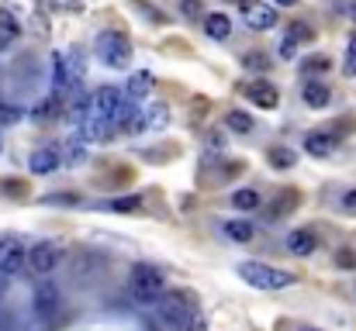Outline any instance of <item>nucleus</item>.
Listing matches in <instances>:
<instances>
[{"mask_svg": "<svg viewBox=\"0 0 356 331\" xmlns=\"http://www.w3.org/2000/svg\"><path fill=\"white\" fill-rule=\"evenodd\" d=\"M56 311H59V290H56V287H49V283H42V287L35 290V318L52 321V318H56Z\"/></svg>", "mask_w": 356, "mask_h": 331, "instance_id": "11", "label": "nucleus"}, {"mask_svg": "<svg viewBox=\"0 0 356 331\" xmlns=\"http://www.w3.org/2000/svg\"><path fill=\"white\" fill-rule=\"evenodd\" d=\"M28 266V252L17 238H0V276H17Z\"/></svg>", "mask_w": 356, "mask_h": 331, "instance_id": "6", "label": "nucleus"}, {"mask_svg": "<svg viewBox=\"0 0 356 331\" xmlns=\"http://www.w3.org/2000/svg\"><path fill=\"white\" fill-rule=\"evenodd\" d=\"M59 245H52V241H38L31 252H28V269L35 273V276H45V273H52L56 266H59Z\"/></svg>", "mask_w": 356, "mask_h": 331, "instance_id": "8", "label": "nucleus"}, {"mask_svg": "<svg viewBox=\"0 0 356 331\" xmlns=\"http://www.w3.org/2000/svg\"><path fill=\"white\" fill-rule=\"evenodd\" d=\"M252 231H256V228H252L249 221H229V224H225V235H229V238H236V241H249V238H252Z\"/></svg>", "mask_w": 356, "mask_h": 331, "instance_id": "21", "label": "nucleus"}, {"mask_svg": "<svg viewBox=\"0 0 356 331\" xmlns=\"http://www.w3.org/2000/svg\"><path fill=\"white\" fill-rule=\"evenodd\" d=\"M301 97H305V104H312V108H325V104H329V87L318 83V80H312V83H305Z\"/></svg>", "mask_w": 356, "mask_h": 331, "instance_id": "17", "label": "nucleus"}, {"mask_svg": "<svg viewBox=\"0 0 356 331\" xmlns=\"http://www.w3.org/2000/svg\"><path fill=\"white\" fill-rule=\"evenodd\" d=\"M238 276L256 290H284V287L294 283V276L287 269H277V266H266V262H256V259L238 262Z\"/></svg>", "mask_w": 356, "mask_h": 331, "instance_id": "2", "label": "nucleus"}, {"mask_svg": "<svg viewBox=\"0 0 356 331\" xmlns=\"http://www.w3.org/2000/svg\"><path fill=\"white\" fill-rule=\"evenodd\" d=\"M343 207H346V211H353V214H356V190H350V194H343Z\"/></svg>", "mask_w": 356, "mask_h": 331, "instance_id": "34", "label": "nucleus"}, {"mask_svg": "<svg viewBox=\"0 0 356 331\" xmlns=\"http://www.w3.org/2000/svg\"><path fill=\"white\" fill-rule=\"evenodd\" d=\"M124 94H128V97H149V94H152V73H131Z\"/></svg>", "mask_w": 356, "mask_h": 331, "instance_id": "18", "label": "nucleus"}, {"mask_svg": "<svg viewBox=\"0 0 356 331\" xmlns=\"http://www.w3.org/2000/svg\"><path fill=\"white\" fill-rule=\"evenodd\" d=\"M291 38H298V42H305V38H312V31H308V24H291V31H287Z\"/></svg>", "mask_w": 356, "mask_h": 331, "instance_id": "29", "label": "nucleus"}, {"mask_svg": "<svg viewBox=\"0 0 356 331\" xmlns=\"http://www.w3.org/2000/svg\"><path fill=\"white\" fill-rule=\"evenodd\" d=\"M97 59L108 66V69H124L131 62V42L118 35V31H101L97 35V45H94Z\"/></svg>", "mask_w": 356, "mask_h": 331, "instance_id": "4", "label": "nucleus"}, {"mask_svg": "<svg viewBox=\"0 0 356 331\" xmlns=\"http://www.w3.org/2000/svg\"><path fill=\"white\" fill-rule=\"evenodd\" d=\"M294 45H298V38L287 35V38L280 42V56H284V59H294Z\"/></svg>", "mask_w": 356, "mask_h": 331, "instance_id": "30", "label": "nucleus"}, {"mask_svg": "<svg viewBox=\"0 0 356 331\" xmlns=\"http://www.w3.org/2000/svg\"><path fill=\"white\" fill-rule=\"evenodd\" d=\"M3 45H7V38H3V35H0V49H3Z\"/></svg>", "mask_w": 356, "mask_h": 331, "instance_id": "37", "label": "nucleus"}, {"mask_svg": "<svg viewBox=\"0 0 356 331\" xmlns=\"http://www.w3.org/2000/svg\"><path fill=\"white\" fill-rule=\"evenodd\" d=\"M80 76H83V56H76V52L56 56V76H52V83H56V94H66V90H73V87L80 83Z\"/></svg>", "mask_w": 356, "mask_h": 331, "instance_id": "5", "label": "nucleus"}, {"mask_svg": "<svg viewBox=\"0 0 356 331\" xmlns=\"http://www.w3.org/2000/svg\"><path fill=\"white\" fill-rule=\"evenodd\" d=\"M111 207H115V211H135V207H138V197H124V201H115Z\"/></svg>", "mask_w": 356, "mask_h": 331, "instance_id": "31", "label": "nucleus"}, {"mask_svg": "<svg viewBox=\"0 0 356 331\" xmlns=\"http://www.w3.org/2000/svg\"><path fill=\"white\" fill-rule=\"evenodd\" d=\"M52 117H59V94L49 97V101H42L35 108V121H52Z\"/></svg>", "mask_w": 356, "mask_h": 331, "instance_id": "23", "label": "nucleus"}, {"mask_svg": "<svg viewBox=\"0 0 356 331\" xmlns=\"http://www.w3.org/2000/svg\"><path fill=\"white\" fill-rule=\"evenodd\" d=\"M336 10H339V14H346V17H353V21H356V0H336Z\"/></svg>", "mask_w": 356, "mask_h": 331, "instance_id": "28", "label": "nucleus"}, {"mask_svg": "<svg viewBox=\"0 0 356 331\" xmlns=\"http://www.w3.org/2000/svg\"><path fill=\"white\" fill-rule=\"evenodd\" d=\"M245 97L256 104V108H263V110H273L277 108V90L270 87V83H252V87H245Z\"/></svg>", "mask_w": 356, "mask_h": 331, "instance_id": "13", "label": "nucleus"}, {"mask_svg": "<svg viewBox=\"0 0 356 331\" xmlns=\"http://www.w3.org/2000/svg\"><path fill=\"white\" fill-rule=\"evenodd\" d=\"M305 331H315V328H305Z\"/></svg>", "mask_w": 356, "mask_h": 331, "instance_id": "38", "label": "nucleus"}, {"mask_svg": "<svg viewBox=\"0 0 356 331\" xmlns=\"http://www.w3.org/2000/svg\"><path fill=\"white\" fill-rule=\"evenodd\" d=\"M346 73L356 76V35L350 38V49H346Z\"/></svg>", "mask_w": 356, "mask_h": 331, "instance_id": "27", "label": "nucleus"}, {"mask_svg": "<svg viewBox=\"0 0 356 331\" xmlns=\"http://www.w3.org/2000/svg\"><path fill=\"white\" fill-rule=\"evenodd\" d=\"M287 248H291L294 255H312V252H315V235L305 231V228H298V231L287 235Z\"/></svg>", "mask_w": 356, "mask_h": 331, "instance_id": "16", "label": "nucleus"}, {"mask_svg": "<svg viewBox=\"0 0 356 331\" xmlns=\"http://www.w3.org/2000/svg\"><path fill=\"white\" fill-rule=\"evenodd\" d=\"M204 31L215 42H225L232 35V17L229 14H204Z\"/></svg>", "mask_w": 356, "mask_h": 331, "instance_id": "14", "label": "nucleus"}, {"mask_svg": "<svg viewBox=\"0 0 356 331\" xmlns=\"http://www.w3.org/2000/svg\"><path fill=\"white\" fill-rule=\"evenodd\" d=\"M294 159H298V155H294L291 148H280V145H277V148H270V162H273L277 169H291V166H294Z\"/></svg>", "mask_w": 356, "mask_h": 331, "instance_id": "24", "label": "nucleus"}, {"mask_svg": "<svg viewBox=\"0 0 356 331\" xmlns=\"http://www.w3.org/2000/svg\"><path fill=\"white\" fill-rule=\"evenodd\" d=\"M242 17H245V24L249 28H256V31H266V28H273L277 24V10L270 7V3H252V0H245V7H242Z\"/></svg>", "mask_w": 356, "mask_h": 331, "instance_id": "10", "label": "nucleus"}, {"mask_svg": "<svg viewBox=\"0 0 356 331\" xmlns=\"http://www.w3.org/2000/svg\"><path fill=\"white\" fill-rule=\"evenodd\" d=\"M166 124H170V110H166V104H152V108H145V110L135 114V121L128 124V131L149 135V131H163Z\"/></svg>", "mask_w": 356, "mask_h": 331, "instance_id": "7", "label": "nucleus"}, {"mask_svg": "<svg viewBox=\"0 0 356 331\" xmlns=\"http://www.w3.org/2000/svg\"><path fill=\"white\" fill-rule=\"evenodd\" d=\"M305 148H308L312 155H329V152L336 148V138H329V135L315 131V135H308V138H305Z\"/></svg>", "mask_w": 356, "mask_h": 331, "instance_id": "19", "label": "nucleus"}, {"mask_svg": "<svg viewBox=\"0 0 356 331\" xmlns=\"http://www.w3.org/2000/svg\"><path fill=\"white\" fill-rule=\"evenodd\" d=\"M232 207H238V211H252V207H259V194L249 190V187H242V190L232 194Z\"/></svg>", "mask_w": 356, "mask_h": 331, "instance_id": "20", "label": "nucleus"}, {"mask_svg": "<svg viewBox=\"0 0 356 331\" xmlns=\"http://www.w3.org/2000/svg\"><path fill=\"white\" fill-rule=\"evenodd\" d=\"M184 14H187V17H197V14H201V3H197V0H184Z\"/></svg>", "mask_w": 356, "mask_h": 331, "instance_id": "33", "label": "nucleus"}, {"mask_svg": "<svg viewBox=\"0 0 356 331\" xmlns=\"http://www.w3.org/2000/svg\"><path fill=\"white\" fill-rule=\"evenodd\" d=\"M63 166V155L56 152V148H38L35 155H31V173H38V176H49V173H56Z\"/></svg>", "mask_w": 356, "mask_h": 331, "instance_id": "12", "label": "nucleus"}, {"mask_svg": "<svg viewBox=\"0 0 356 331\" xmlns=\"http://www.w3.org/2000/svg\"><path fill=\"white\" fill-rule=\"evenodd\" d=\"M49 3H52V7H66V10H76V7H80L76 0H49Z\"/></svg>", "mask_w": 356, "mask_h": 331, "instance_id": "35", "label": "nucleus"}, {"mask_svg": "<svg viewBox=\"0 0 356 331\" xmlns=\"http://www.w3.org/2000/svg\"><path fill=\"white\" fill-rule=\"evenodd\" d=\"M152 307H159L180 331H208L204 318H201V307H197V300H194L191 294H180V290L163 294Z\"/></svg>", "mask_w": 356, "mask_h": 331, "instance_id": "1", "label": "nucleus"}, {"mask_svg": "<svg viewBox=\"0 0 356 331\" xmlns=\"http://www.w3.org/2000/svg\"><path fill=\"white\" fill-rule=\"evenodd\" d=\"M149 325H152V331H180L159 307H149Z\"/></svg>", "mask_w": 356, "mask_h": 331, "instance_id": "25", "label": "nucleus"}, {"mask_svg": "<svg viewBox=\"0 0 356 331\" xmlns=\"http://www.w3.org/2000/svg\"><path fill=\"white\" fill-rule=\"evenodd\" d=\"M166 294V276L156 269V266H135L131 269V297L142 304V307H152L159 297Z\"/></svg>", "mask_w": 356, "mask_h": 331, "instance_id": "3", "label": "nucleus"}, {"mask_svg": "<svg viewBox=\"0 0 356 331\" xmlns=\"http://www.w3.org/2000/svg\"><path fill=\"white\" fill-rule=\"evenodd\" d=\"M124 97L128 94H118V90H94L90 94V110L87 114H97V117H115L121 110V104H124Z\"/></svg>", "mask_w": 356, "mask_h": 331, "instance_id": "9", "label": "nucleus"}, {"mask_svg": "<svg viewBox=\"0 0 356 331\" xmlns=\"http://www.w3.org/2000/svg\"><path fill=\"white\" fill-rule=\"evenodd\" d=\"M87 159V138L83 135H73L63 148V166H80Z\"/></svg>", "mask_w": 356, "mask_h": 331, "instance_id": "15", "label": "nucleus"}, {"mask_svg": "<svg viewBox=\"0 0 356 331\" xmlns=\"http://www.w3.org/2000/svg\"><path fill=\"white\" fill-rule=\"evenodd\" d=\"M21 114H17V108H0V124H14Z\"/></svg>", "mask_w": 356, "mask_h": 331, "instance_id": "32", "label": "nucleus"}, {"mask_svg": "<svg viewBox=\"0 0 356 331\" xmlns=\"http://www.w3.org/2000/svg\"><path fill=\"white\" fill-rule=\"evenodd\" d=\"M273 3H277V7H294L298 0H273Z\"/></svg>", "mask_w": 356, "mask_h": 331, "instance_id": "36", "label": "nucleus"}, {"mask_svg": "<svg viewBox=\"0 0 356 331\" xmlns=\"http://www.w3.org/2000/svg\"><path fill=\"white\" fill-rule=\"evenodd\" d=\"M17 31H21V28H17V17H14L7 7H0V35L10 42V38H17Z\"/></svg>", "mask_w": 356, "mask_h": 331, "instance_id": "22", "label": "nucleus"}, {"mask_svg": "<svg viewBox=\"0 0 356 331\" xmlns=\"http://www.w3.org/2000/svg\"><path fill=\"white\" fill-rule=\"evenodd\" d=\"M229 128L245 135V131H252V117H249V114H242V110H229Z\"/></svg>", "mask_w": 356, "mask_h": 331, "instance_id": "26", "label": "nucleus"}]
</instances>
